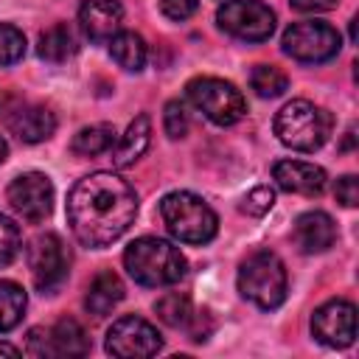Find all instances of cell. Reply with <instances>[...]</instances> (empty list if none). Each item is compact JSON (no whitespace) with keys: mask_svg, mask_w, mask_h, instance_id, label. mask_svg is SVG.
<instances>
[{"mask_svg":"<svg viewBox=\"0 0 359 359\" xmlns=\"http://www.w3.org/2000/svg\"><path fill=\"white\" fill-rule=\"evenodd\" d=\"M137 216L135 188L112 171L81 177L67 196V222L73 236L93 250L118 241Z\"/></svg>","mask_w":359,"mask_h":359,"instance_id":"cell-1","label":"cell"},{"mask_svg":"<svg viewBox=\"0 0 359 359\" xmlns=\"http://www.w3.org/2000/svg\"><path fill=\"white\" fill-rule=\"evenodd\" d=\"M123 266L140 286H171L185 275V255L165 238L143 236L123 250Z\"/></svg>","mask_w":359,"mask_h":359,"instance_id":"cell-2","label":"cell"},{"mask_svg":"<svg viewBox=\"0 0 359 359\" xmlns=\"http://www.w3.org/2000/svg\"><path fill=\"white\" fill-rule=\"evenodd\" d=\"M160 216L165 230L182 244H208L219 230L213 208L191 191L165 194L160 202Z\"/></svg>","mask_w":359,"mask_h":359,"instance_id":"cell-3","label":"cell"},{"mask_svg":"<svg viewBox=\"0 0 359 359\" xmlns=\"http://www.w3.org/2000/svg\"><path fill=\"white\" fill-rule=\"evenodd\" d=\"M238 292L241 297H247L250 303H255L264 311L278 309L286 300V289H289V278H286V266L283 261L269 252V250H255L250 252L241 266H238Z\"/></svg>","mask_w":359,"mask_h":359,"instance_id":"cell-4","label":"cell"},{"mask_svg":"<svg viewBox=\"0 0 359 359\" xmlns=\"http://www.w3.org/2000/svg\"><path fill=\"white\" fill-rule=\"evenodd\" d=\"M275 135L294 151H314L331 135V115L306 98H294L278 109Z\"/></svg>","mask_w":359,"mask_h":359,"instance_id":"cell-5","label":"cell"},{"mask_svg":"<svg viewBox=\"0 0 359 359\" xmlns=\"http://www.w3.org/2000/svg\"><path fill=\"white\" fill-rule=\"evenodd\" d=\"M185 90L191 104L216 126H233L247 112V101L233 81H224L216 76H196L188 81Z\"/></svg>","mask_w":359,"mask_h":359,"instance_id":"cell-6","label":"cell"},{"mask_svg":"<svg viewBox=\"0 0 359 359\" xmlns=\"http://www.w3.org/2000/svg\"><path fill=\"white\" fill-rule=\"evenodd\" d=\"M280 45H283L286 56H292L297 62H306V65H320V62H328L339 53L342 36L328 22L306 20V22H292L283 31Z\"/></svg>","mask_w":359,"mask_h":359,"instance_id":"cell-7","label":"cell"},{"mask_svg":"<svg viewBox=\"0 0 359 359\" xmlns=\"http://www.w3.org/2000/svg\"><path fill=\"white\" fill-rule=\"evenodd\" d=\"M216 22L224 34L244 42H264L275 31V11L261 0H227L216 11Z\"/></svg>","mask_w":359,"mask_h":359,"instance_id":"cell-8","label":"cell"},{"mask_svg":"<svg viewBox=\"0 0 359 359\" xmlns=\"http://www.w3.org/2000/svg\"><path fill=\"white\" fill-rule=\"evenodd\" d=\"M104 348L118 359H146L163 348V339L149 320L126 314L109 325Z\"/></svg>","mask_w":359,"mask_h":359,"instance_id":"cell-9","label":"cell"},{"mask_svg":"<svg viewBox=\"0 0 359 359\" xmlns=\"http://www.w3.org/2000/svg\"><path fill=\"white\" fill-rule=\"evenodd\" d=\"M90 351V337L87 331L73 320L62 317L53 328H31L25 353L45 359V356H84Z\"/></svg>","mask_w":359,"mask_h":359,"instance_id":"cell-10","label":"cell"},{"mask_svg":"<svg viewBox=\"0 0 359 359\" xmlns=\"http://www.w3.org/2000/svg\"><path fill=\"white\" fill-rule=\"evenodd\" d=\"M28 266H31V278L42 294L45 292L50 294L53 289H59L62 280L67 278V266H70V255H67L62 238L56 233L36 236L28 247Z\"/></svg>","mask_w":359,"mask_h":359,"instance_id":"cell-11","label":"cell"},{"mask_svg":"<svg viewBox=\"0 0 359 359\" xmlns=\"http://www.w3.org/2000/svg\"><path fill=\"white\" fill-rule=\"evenodd\" d=\"M6 196H8V205L14 208V213L31 224L42 222L53 210V182L42 171H25V174L14 177Z\"/></svg>","mask_w":359,"mask_h":359,"instance_id":"cell-12","label":"cell"},{"mask_svg":"<svg viewBox=\"0 0 359 359\" xmlns=\"http://www.w3.org/2000/svg\"><path fill=\"white\" fill-rule=\"evenodd\" d=\"M311 334L328 348H348L356 339V309L348 300H328L311 314Z\"/></svg>","mask_w":359,"mask_h":359,"instance_id":"cell-13","label":"cell"},{"mask_svg":"<svg viewBox=\"0 0 359 359\" xmlns=\"http://www.w3.org/2000/svg\"><path fill=\"white\" fill-rule=\"evenodd\" d=\"M123 22V6L118 0H84L79 8V25L90 42H109Z\"/></svg>","mask_w":359,"mask_h":359,"instance_id":"cell-14","label":"cell"},{"mask_svg":"<svg viewBox=\"0 0 359 359\" xmlns=\"http://www.w3.org/2000/svg\"><path fill=\"white\" fill-rule=\"evenodd\" d=\"M272 180L278 182V188L300 196H317L328 182L325 171L306 160H278L272 165Z\"/></svg>","mask_w":359,"mask_h":359,"instance_id":"cell-15","label":"cell"},{"mask_svg":"<svg viewBox=\"0 0 359 359\" xmlns=\"http://www.w3.org/2000/svg\"><path fill=\"white\" fill-rule=\"evenodd\" d=\"M292 236H294V244L300 247V252L314 255V252H325L334 247L337 224L325 210H306L297 216Z\"/></svg>","mask_w":359,"mask_h":359,"instance_id":"cell-16","label":"cell"},{"mask_svg":"<svg viewBox=\"0 0 359 359\" xmlns=\"http://www.w3.org/2000/svg\"><path fill=\"white\" fill-rule=\"evenodd\" d=\"M6 123L22 143H42L56 132V115L48 107H36V104L17 107L6 118Z\"/></svg>","mask_w":359,"mask_h":359,"instance_id":"cell-17","label":"cell"},{"mask_svg":"<svg viewBox=\"0 0 359 359\" xmlns=\"http://www.w3.org/2000/svg\"><path fill=\"white\" fill-rule=\"evenodd\" d=\"M123 280L115 275V272H109V269H104V272H98L95 278H93V283L87 286V294H84V309L93 314V317H107L121 300H123Z\"/></svg>","mask_w":359,"mask_h":359,"instance_id":"cell-18","label":"cell"},{"mask_svg":"<svg viewBox=\"0 0 359 359\" xmlns=\"http://www.w3.org/2000/svg\"><path fill=\"white\" fill-rule=\"evenodd\" d=\"M149 143H151V121H149V115H137L126 126V132L121 135V140L115 146V154H112V163L118 168L132 165L137 157H143V151L149 149Z\"/></svg>","mask_w":359,"mask_h":359,"instance_id":"cell-19","label":"cell"},{"mask_svg":"<svg viewBox=\"0 0 359 359\" xmlns=\"http://www.w3.org/2000/svg\"><path fill=\"white\" fill-rule=\"evenodd\" d=\"M109 56L123 67V70H143L146 65V42L140 34L135 31H118L112 39H109Z\"/></svg>","mask_w":359,"mask_h":359,"instance_id":"cell-20","label":"cell"},{"mask_svg":"<svg viewBox=\"0 0 359 359\" xmlns=\"http://www.w3.org/2000/svg\"><path fill=\"white\" fill-rule=\"evenodd\" d=\"M39 56L45 62H67L73 53H76V39H73V31L59 22V25H50L42 36H39Z\"/></svg>","mask_w":359,"mask_h":359,"instance_id":"cell-21","label":"cell"},{"mask_svg":"<svg viewBox=\"0 0 359 359\" xmlns=\"http://www.w3.org/2000/svg\"><path fill=\"white\" fill-rule=\"evenodd\" d=\"M115 143V129L109 123H95V126H84L76 132L70 149L73 154H81V157H95V154H104L109 151Z\"/></svg>","mask_w":359,"mask_h":359,"instance_id":"cell-22","label":"cell"},{"mask_svg":"<svg viewBox=\"0 0 359 359\" xmlns=\"http://www.w3.org/2000/svg\"><path fill=\"white\" fill-rule=\"evenodd\" d=\"M25 306H28V297L22 286L14 280H0V334L11 331L22 320Z\"/></svg>","mask_w":359,"mask_h":359,"instance_id":"cell-23","label":"cell"},{"mask_svg":"<svg viewBox=\"0 0 359 359\" xmlns=\"http://www.w3.org/2000/svg\"><path fill=\"white\" fill-rule=\"evenodd\" d=\"M154 311H157V317H160L165 325H171V328H188V325L194 323V306H191V300H188L185 294H180V292L163 294V297L154 303Z\"/></svg>","mask_w":359,"mask_h":359,"instance_id":"cell-24","label":"cell"},{"mask_svg":"<svg viewBox=\"0 0 359 359\" xmlns=\"http://www.w3.org/2000/svg\"><path fill=\"white\" fill-rule=\"evenodd\" d=\"M250 87L261 98H278L289 90V76L275 65H255L250 70Z\"/></svg>","mask_w":359,"mask_h":359,"instance_id":"cell-25","label":"cell"},{"mask_svg":"<svg viewBox=\"0 0 359 359\" xmlns=\"http://www.w3.org/2000/svg\"><path fill=\"white\" fill-rule=\"evenodd\" d=\"M25 53V36L17 25L0 22V67L20 62Z\"/></svg>","mask_w":359,"mask_h":359,"instance_id":"cell-26","label":"cell"},{"mask_svg":"<svg viewBox=\"0 0 359 359\" xmlns=\"http://www.w3.org/2000/svg\"><path fill=\"white\" fill-rule=\"evenodd\" d=\"M20 252V227L6 216L0 213V269L8 266Z\"/></svg>","mask_w":359,"mask_h":359,"instance_id":"cell-27","label":"cell"},{"mask_svg":"<svg viewBox=\"0 0 359 359\" xmlns=\"http://www.w3.org/2000/svg\"><path fill=\"white\" fill-rule=\"evenodd\" d=\"M163 129H165V135L171 140L185 137V132H188V112H185V107L180 101H168L165 104V109H163Z\"/></svg>","mask_w":359,"mask_h":359,"instance_id":"cell-28","label":"cell"},{"mask_svg":"<svg viewBox=\"0 0 359 359\" xmlns=\"http://www.w3.org/2000/svg\"><path fill=\"white\" fill-rule=\"evenodd\" d=\"M272 205H275V191H272L269 185H258V188H252V191L244 196L241 210L250 213V216H264V213H269Z\"/></svg>","mask_w":359,"mask_h":359,"instance_id":"cell-29","label":"cell"},{"mask_svg":"<svg viewBox=\"0 0 359 359\" xmlns=\"http://www.w3.org/2000/svg\"><path fill=\"white\" fill-rule=\"evenodd\" d=\"M334 194H337V202H342L345 208H356L359 205V182H356V177L353 174L339 177Z\"/></svg>","mask_w":359,"mask_h":359,"instance_id":"cell-30","label":"cell"},{"mask_svg":"<svg viewBox=\"0 0 359 359\" xmlns=\"http://www.w3.org/2000/svg\"><path fill=\"white\" fill-rule=\"evenodd\" d=\"M199 8V0H160V11L168 20H188L194 11Z\"/></svg>","mask_w":359,"mask_h":359,"instance_id":"cell-31","label":"cell"},{"mask_svg":"<svg viewBox=\"0 0 359 359\" xmlns=\"http://www.w3.org/2000/svg\"><path fill=\"white\" fill-rule=\"evenodd\" d=\"M337 3L339 0H289V6L294 11H303V14H309V11H331V8H337Z\"/></svg>","mask_w":359,"mask_h":359,"instance_id":"cell-32","label":"cell"},{"mask_svg":"<svg viewBox=\"0 0 359 359\" xmlns=\"http://www.w3.org/2000/svg\"><path fill=\"white\" fill-rule=\"evenodd\" d=\"M20 353H22L20 348H14L8 342H0V356H20Z\"/></svg>","mask_w":359,"mask_h":359,"instance_id":"cell-33","label":"cell"},{"mask_svg":"<svg viewBox=\"0 0 359 359\" xmlns=\"http://www.w3.org/2000/svg\"><path fill=\"white\" fill-rule=\"evenodd\" d=\"M6 154H8V146H6V140H3V137H0V163H3V160H6Z\"/></svg>","mask_w":359,"mask_h":359,"instance_id":"cell-34","label":"cell"}]
</instances>
